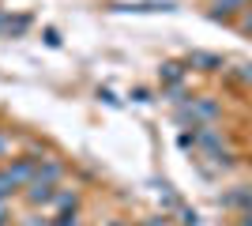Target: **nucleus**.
Instances as JSON below:
<instances>
[{"mask_svg":"<svg viewBox=\"0 0 252 226\" xmlns=\"http://www.w3.org/2000/svg\"><path fill=\"white\" fill-rule=\"evenodd\" d=\"M177 117L185 121V125L192 121V129H200V125H211V121L222 117V106L215 98H189V102L177 109Z\"/></svg>","mask_w":252,"mask_h":226,"instance_id":"obj_1","label":"nucleus"},{"mask_svg":"<svg viewBox=\"0 0 252 226\" xmlns=\"http://www.w3.org/2000/svg\"><path fill=\"white\" fill-rule=\"evenodd\" d=\"M4 173H8V181L15 185V189H27V185L34 181V173H38V159L34 155H23V159H11L8 166H4Z\"/></svg>","mask_w":252,"mask_h":226,"instance_id":"obj_2","label":"nucleus"},{"mask_svg":"<svg viewBox=\"0 0 252 226\" xmlns=\"http://www.w3.org/2000/svg\"><path fill=\"white\" fill-rule=\"evenodd\" d=\"M245 8H252V0H211L207 15H211V19H219V23H237Z\"/></svg>","mask_w":252,"mask_h":226,"instance_id":"obj_3","label":"nucleus"},{"mask_svg":"<svg viewBox=\"0 0 252 226\" xmlns=\"http://www.w3.org/2000/svg\"><path fill=\"white\" fill-rule=\"evenodd\" d=\"M222 207L249 215V211H252V189H249V185H237V189H230V193H222Z\"/></svg>","mask_w":252,"mask_h":226,"instance_id":"obj_4","label":"nucleus"},{"mask_svg":"<svg viewBox=\"0 0 252 226\" xmlns=\"http://www.w3.org/2000/svg\"><path fill=\"white\" fill-rule=\"evenodd\" d=\"M49 207L57 211V215H75V207H79V193L75 189H57L49 200Z\"/></svg>","mask_w":252,"mask_h":226,"instance_id":"obj_5","label":"nucleus"},{"mask_svg":"<svg viewBox=\"0 0 252 226\" xmlns=\"http://www.w3.org/2000/svg\"><path fill=\"white\" fill-rule=\"evenodd\" d=\"M64 177V162L61 159H38V173H34V181H45L57 189V181Z\"/></svg>","mask_w":252,"mask_h":226,"instance_id":"obj_6","label":"nucleus"},{"mask_svg":"<svg viewBox=\"0 0 252 226\" xmlns=\"http://www.w3.org/2000/svg\"><path fill=\"white\" fill-rule=\"evenodd\" d=\"M53 185H45V181H31L27 189H23V196H27V204L31 207H49V200H53Z\"/></svg>","mask_w":252,"mask_h":226,"instance_id":"obj_7","label":"nucleus"},{"mask_svg":"<svg viewBox=\"0 0 252 226\" xmlns=\"http://www.w3.org/2000/svg\"><path fill=\"white\" fill-rule=\"evenodd\" d=\"M192 65H200L203 72H219L222 61H219V57H211V53H192Z\"/></svg>","mask_w":252,"mask_h":226,"instance_id":"obj_8","label":"nucleus"},{"mask_svg":"<svg viewBox=\"0 0 252 226\" xmlns=\"http://www.w3.org/2000/svg\"><path fill=\"white\" fill-rule=\"evenodd\" d=\"M15 193H19V189H15V185L8 181V173L0 170V200H11V196H15Z\"/></svg>","mask_w":252,"mask_h":226,"instance_id":"obj_9","label":"nucleus"},{"mask_svg":"<svg viewBox=\"0 0 252 226\" xmlns=\"http://www.w3.org/2000/svg\"><path fill=\"white\" fill-rule=\"evenodd\" d=\"M237 31L245 34V38H252V8L241 11V19H237Z\"/></svg>","mask_w":252,"mask_h":226,"instance_id":"obj_10","label":"nucleus"},{"mask_svg":"<svg viewBox=\"0 0 252 226\" xmlns=\"http://www.w3.org/2000/svg\"><path fill=\"white\" fill-rule=\"evenodd\" d=\"M162 79H166V83H177V79H181V68L177 65H162Z\"/></svg>","mask_w":252,"mask_h":226,"instance_id":"obj_11","label":"nucleus"},{"mask_svg":"<svg viewBox=\"0 0 252 226\" xmlns=\"http://www.w3.org/2000/svg\"><path fill=\"white\" fill-rule=\"evenodd\" d=\"M233 75H237L241 83H249V87H252V65H241V68H233Z\"/></svg>","mask_w":252,"mask_h":226,"instance_id":"obj_12","label":"nucleus"},{"mask_svg":"<svg viewBox=\"0 0 252 226\" xmlns=\"http://www.w3.org/2000/svg\"><path fill=\"white\" fill-rule=\"evenodd\" d=\"M0 226H11V207H8V200H0Z\"/></svg>","mask_w":252,"mask_h":226,"instance_id":"obj_13","label":"nucleus"},{"mask_svg":"<svg viewBox=\"0 0 252 226\" xmlns=\"http://www.w3.org/2000/svg\"><path fill=\"white\" fill-rule=\"evenodd\" d=\"M19 226H49V219H38V215H27V219H19Z\"/></svg>","mask_w":252,"mask_h":226,"instance_id":"obj_14","label":"nucleus"},{"mask_svg":"<svg viewBox=\"0 0 252 226\" xmlns=\"http://www.w3.org/2000/svg\"><path fill=\"white\" fill-rule=\"evenodd\" d=\"M8 151H11V140H8V136H4V132H0V159H4Z\"/></svg>","mask_w":252,"mask_h":226,"instance_id":"obj_15","label":"nucleus"},{"mask_svg":"<svg viewBox=\"0 0 252 226\" xmlns=\"http://www.w3.org/2000/svg\"><path fill=\"white\" fill-rule=\"evenodd\" d=\"M237 226H252V211H249V215H241V219H237Z\"/></svg>","mask_w":252,"mask_h":226,"instance_id":"obj_16","label":"nucleus"},{"mask_svg":"<svg viewBox=\"0 0 252 226\" xmlns=\"http://www.w3.org/2000/svg\"><path fill=\"white\" fill-rule=\"evenodd\" d=\"M109 226H125V223H109Z\"/></svg>","mask_w":252,"mask_h":226,"instance_id":"obj_17","label":"nucleus"}]
</instances>
